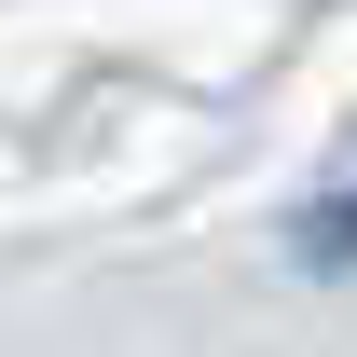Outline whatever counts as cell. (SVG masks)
Wrapping results in <instances>:
<instances>
[{"label": "cell", "instance_id": "cell-1", "mask_svg": "<svg viewBox=\"0 0 357 357\" xmlns=\"http://www.w3.org/2000/svg\"><path fill=\"white\" fill-rule=\"evenodd\" d=\"M303 261H316V275H330V261H357V192H330V206L303 220Z\"/></svg>", "mask_w": 357, "mask_h": 357}]
</instances>
